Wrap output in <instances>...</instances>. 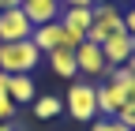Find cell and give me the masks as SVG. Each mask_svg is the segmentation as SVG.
Instances as JSON below:
<instances>
[{
    "label": "cell",
    "instance_id": "cell-17",
    "mask_svg": "<svg viewBox=\"0 0 135 131\" xmlns=\"http://www.w3.org/2000/svg\"><path fill=\"white\" fill-rule=\"evenodd\" d=\"M60 8H94V0H60Z\"/></svg>",
    "mask_w": 135,
    "mask_h": 131
},
{
    "label": "cell",
    "instance_id": "cell-1",
    "mask_svg": "<svg viewBox=\"0 0 135 131\" xmlns=\"http://www.w3.org/2000/svg\"><path fill=\"white\" fill-rule=\"evenodd\" d=\"M41 64L34 41H0V71L4 75H30Z\"/></svg>",
    "mask_w": 135,
    "mask_h": 131
},
{
    "label": "cell",
    "instance_id": "cell-23",
    "mask_svg": "<svg viewBox=\"0 0 135 131\" xmlns=\"http://www.w3.org/2000/svg\"><path fill=\"white\" fill-rule=\"evenodd\" d=\"M131 4H135V0H131Z\"/></svg>",
    "mask_w": 135,
    "mask_h": 131
},
{
    "label": "cell",
    "instance_id": "cell-13",
    "mask_svg": "<svg viewBox=\"0 0 135 131\" xmlns=\"http://www.w3.org/2000/svg\"><path fill=\"white\" fill-rule=\"evenodd\" d=\"M30 105H34V116H38V120H56L60 112H64V97H56V94H38Z\"/></svg>",
    "mask_w": 135,
    "mask_h": 131
},
{
    "label": "cell",
    "instance_id": "cell-8",
    "mask_svg": "<svg viewBox=\"0 0 135 131\" xmlns=\"http://www.w3.org/2000/svg\"><path fill=\"white\" fill-rule=\"evenodd\" d=\"M101 56H105L109 68H124L128 56H131V38L124 34V30H116V34H109L105 41H101Z\"/></svg>",
    "mask_w": 135,
    "mask_h": 131
},
{
    "label": "cell",
    "instance_id": "cell-12",
    "mask_svg": "<svg viewBox=\"0 0 135 131\" xmlns=\"http://www.w3.org/2000/svg\"><path fill=\"white\" fill-rule=\"evenodd\" d=\"M49 68H53V75L75 83V75H79V68H75V49H53V53H49Z\"/></svg>",
    "mask_w": 135,
    "mask_h": 131
},
{
    "label": "cell",
    "instance_id": "cell-15",
    "mask_svg": "<svg viewBox=\"0 0 135 131\" xmlns=\"http://www.w3.org/2000/svg\"><path fill=\"white\" fill-rule=\"evenodd\" d=\"M11 116H15V101H11L4 90H0V124H8Z\"/></svg>",
    "mask_w": 135,
    "mask_h": 131
},
{
    "label": "cell",
    "instance_id": "cell-22",
    "mask_svg": "<svg viewBox=\"0 0 135 131\" xmlns=\"http://www.w3.org/2000/svg\"><path fill=\"white\" fill-rule=\"evenodd\" d=\"M94 4H109V0H94Z\"/></svg>",
    "mask_w": 135,
    "mask_h": 131
},
{
    "label": "cell",
    "instance_id": "cell-21",
    "mask_svg": "<svg viewBox=\"0 0 135 131\" xmlns=\"http://www.w3.org/2000/svg\"><path fill=\"white\" fill-rule=\"evenodd\" d=\"M131 56H135V38H131Z\"/></svg>",
    "mask_w": 135,
    "mask_h": 131
},
{
    "label": "cell",
    "instance_id": "cell-7",
    "mask_svg": "<svg viewBox=\"0 0 135 131\" xmlns=\"http://www.w3.org/2000/svg\"><path fill=\"white\" fill-rule=\"evenodd\" d=\"M94 94H98V116H105V120H113L116 112H120L124 105H128V97H124V90L116 86V83H98L94 86Z\"/></svg>",
    "mask_w": 135,
    "mask_h": 131
},
{
    "label": "cell",
    "instance_id": "cell-3",
    "mask_svg": "<svg viewBox=\"0 0 135 131\" xmlns=\"http://www.w3.org/2000/svg\"><path fill=\"white\" fill-rule=\"evenodd\" d=\"M116 30H124V11L113 4H94V23H90V30H86V38L83 41H90V45H101L109 34H116Z\"/></svg>",
    "mask_w": 135,
    "mask_h": 131
},
{
    "label": "cell",
    "instance_id": "cell-11",
    "mask_svg": "<svg viewBox=\"0 0 135 131\" xmlns=\"http://www.w3.org/2000/svg\"><path fill=\"white\" fill-rule=\"evenodd\" d=\"M8 97L15 105H30L38 97V86H34L30 75H8Z\"/></svg>",
    "mask_w": 135,
    "mask_h": 131
},
{
    "label": "cell",
    "instance_id": "cell-14",
    "mask_svg": "<svg viewBox=\"0 0 135 131\" xmlns=\"http://www.w3.org/2000/svg\"><path fill=\"white\" fill-rule=\"evenodd\" d=\"M90 131H131V127H124L120 120H116V116H113V120H105V116H98V120L90 124Z\"/></svg>",
    "mask_w": 135,
    "mask_h": 131
},
{
    "label": "cell",
    "instance_id": "cell-2",
    "mask_svg": "<svg viewBox=\"0 0 135 131\" xmlns=\"http://www.w3.org/2000/svg\"><path fill=\"white\" fill-rule=\"evenodd\" d=\"M64 112L79 124H94L98 120V94H94V83H75L68 86V97H64Z\"/></svg>",
    "mask_w": 135,
    "mask_h": 131
},
{
    "label": "cell",
    "instance_id": "cell-16",
    "mask_svg": "<svg viewBox=\"0 0 135 131\" xmlns=\"http://www.w3.org/2000/svg\"><path fill=\"white\" fill-rule=\"evenodd\" d=\"M124 34H128V38H135V4L124 11Z\"/></svg>",
    "mask_w": 135,
    "mask_h": 131
},
{
    "label": "cell",
    "instance_id": "cell-20",
    "mask_svg": "<svg viewBox=\"0 0 135 131\" xmlns=\"http://www.w3.org/2000/svg\"><path fill=\"white\" fill-rule=\"evenodd\" d=\"M0 131H15V124H11V120H8V124H0Z\"/></svg>",
    "mask_w": 135,
    "mask_h": 131
},
{
    "label": "cell",
    "instance_id": "cell-4",
    "mask_svg": "<svg viewBox=\"0 0 135 131\" xmlns=\"http://www.w3.org/2000/svg\"><path fill=\"white\" fill-rule=\"evenodd\" d=\"M30 41L38 45V53L41 56H49L53 49H79L83 41L79 38H71L68 30L60 26V19H53V23H45V26H34V34H30Z\"/></svg>",
    "mask_w": 135,
    "mask_h": 131
},
{
    "label": "cell",
    "instance_id": "cell-18",
    "mask_svg": "<svg viewBox=\"0 0 135 131\" xmlns=\"http://www.w3.org/2000/svg\"><path fill=\"white\" fill-rule=\"evenodd\" d=\"M120 90H124V97H128V101H135V75H131V79H128V83H124V86H120Z\"/></svg>",
    "mask_w": 135,
    "mask_h": 131
},
{
    "label": "cell",
    "instance_id": "cell-5",
    "mask_svg": "<svg viewBox=\"0 0 135 131\" xmlns=\"http://www.w3.org/2000/svg\"><path fill=\"white\" fill-rule=\"evenodd\" d=\"M30 34H34V23L26 19L23 8L0 11V41H30Z\"/></svg>",
    "mask_w": 135,
    "mask_h": 131
},
{
    "label": "cell",
    "instance_id": "cell-10",
    "mask_svg": "<svg viewBox=\"0 0 135 131\" xmlns=\"http://www.w3.org/2000/svg\"><path fill=\"white\" fill-rule=\"evenodd\" d=\"M23 11L34 26H45V23L60 19V0H23Z\"/></svg>",
    "mask_w": 135,
    "mask_h": 131
},
{
    "label": "cell",
    "instance_id": "cell-9",
    "mask_svg": "<svg viewBox=\"0 0 135 131\" xmlns=\"http://www.w3.org/2000/svg\"><path fill=\"white\" fill-rule=\"evenodd\" d=\"M94 23V8H60V26L68 30L71 38H86V30Z\"/></svg>",
    "mask_w": 135,
    "mask_h": 131
},
{
    "label": "cell",
    "instance_id": "cell-19",
    "mask_svg": "<svg viewBox=\"0 0 135 131\" xmlns=\"http://www.w3.org/2000/svg\"><path fill=\"white\" fill-rule=\"evenodd\" d=\"M8 8H23V0H0V11H8Z\"/></svg>",
    "mask_w": 135,
    "mask_h": 131
},
{
    "label": "cell",
    "instance_id": "cell-6",
    "mask_svg": "<svg viewBox=\"0 0 135 131\" xmlns=\"http://www.w3.org/2000/svg\"><path fill=\"white\" fill-rule=\"evenodd\" d=\"M75 68H79V75H86V79H98V75L109 79V71H113L105 64V56H101V45H90V41H83L75 49Z\"/></svg>",
    "mask_w": 135,
    "mask_h": 131
}]
</instances>
